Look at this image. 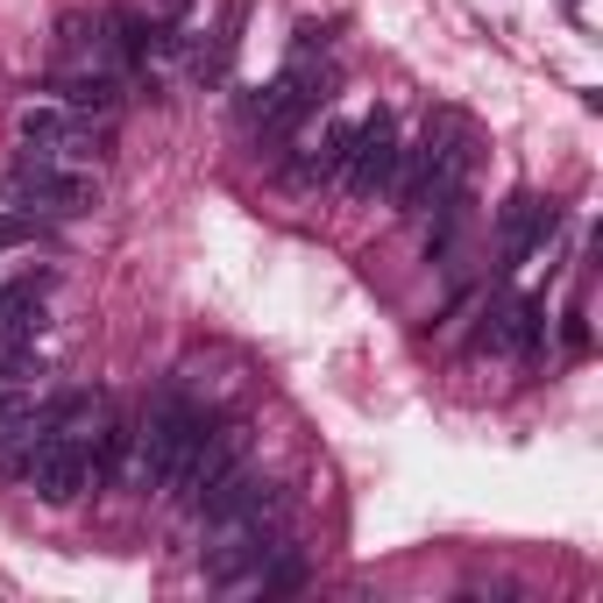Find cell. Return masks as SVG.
Instances as JSON below:
<instances>
[{
	"mask_svg": "<svg viewBox=\"0 0 603 603\" xmlns=\"http://www.w3.org/2000/svg\"><path fill=\"white\" fill-rule=\"evenodd\" d=\"M398 150H405V142H398V121L377 106L369 121H355L348 156H341L334 178L348 185V199H384V192H391V171H398Z\"/></svg>",
	"mask_w": 603,
	"mask_h": 603,
	"instance_id": "obj_4",
	"label": "cell"
},
{
	"mask_svg": "<svg viewBox=\"0 0 603 603\" xmlns=\"http://www.w3.org/2000/svg\"><path fill=\"white\" fill-rule=\"evenodd\" d=\"M43 377V355L29 341H0V384H36Z\"/></svg>",
	"mask_w": 603,
	"mask_h": 603,
	"instance_id": "obj_14",
	"label": "cell"
},
{
	"mask_svg": "<svg viewBox=\"0 0 603 603\" xmlns=\"http://www.w3.org/2000/svg\"><path fill=\"white\" fill-rule=\"evenodd\" d=\"M348 136H355L348 121L319 128V142H305V150L291 156V164H285V178H291V185H319V178H334V171H341V156H348Z\"/></svg>",
	"mask_w": 603,
	"mask_h": 603,
	"instance_id": "obj_10",
	"label": "cell"
},
{
	"mask_svg": "<svg viewBox=\"0 0 603 603\" xmlns=\"http://www.w3.org/2000/svg\"><path fill=\"white\" fill-rule=\"evenodd\" d=\"M29 241H43V221H36V213H0V256H8V249H29Z\"/></svg>",
	"mask_w": 603,
	"mask_h": 603,
	"instance_id": "obj_15",
	"label": "cell"
},
{
	"mask_svg": "<svg viewBox=\"0 0 603 603\" xmlns=\"http://www.w3.org/2000/svg\"><path fill=\"white\" fill-rule=\"evenodd\" d=\"M50 291H58V277H50V271H22V277H8V285H0V341H36Z\"/></svg>",
	"mask_w": 603,
	"mask_h": 603,
	"instance_id": "obj_7",
	"label": "cell"
},
{
	"mask_svg": "<svg viewBox=\"0 0 603 603\" xmlns=\"http://www.w3.org/2000/svg\"><path fill=\"white\" fill-rule=\"evenodd\" d=\"M128 454H136V426H100L92 434V482H128Z\"/></svg>",
	"mask_w": 603,
	"mask_h": 603,
	"instance_id": "obj_13",
	"label": "cell"
},
{
	"mask_svg": "<svg viewBox=\"0 0 603 603\" xmlns=\"http://www.w3.org/2000/svg\"><path fill=\"white\" fill-rule=\"evenodd\" d=\"M561 341H568L575 355L589 348V319H582V305H568V313H561Z\"/></svg>",
	"mask_w": 603,
	"mask_h": 603,
	"instance_id": "obj_16",
	"label": "cell"
},
{
	"mask_svg": "<svg viewBox=\"0 0 603 603\" xmlns=\"http://www.w3.org/2000/svg\"><path fill=\"white\" fill-rule=\"evenodd\" d=\"M199 434H206V412L185 405V398H164V405L150 412V419L136 426V454H128V482H136L142 498H164L171 482H178V468L192 462Z\"/></svg>",
	"mask_w": 603,
	"mask_h": 603,
	"instance_id": "obj_1",
	"label": "cell"
},
{
	"mask_svg": "<svg viewBox=\"0 0 603 603\" xmlns=\"http://www.w3.org/2000/svg\"><path fill=\"white\" fill-rule=\"evenodd\" d=\"M36 426H43V398L29 384H0V448L8 440H29Z\"/></svg>",
	"mask_w": 603,
	"mask_h": 603,
	"instance_id": "obj_12",
	"label": "cell"
},
{
	"mask_svg": "<svg viewBox=\"0 0 603 603\" xmlns=\"http://www.w3.org/2000/svg\"><path fill=\"white\" fill-rule=\"evenodd\" d=\"M561 227V213L547 206V199H532V192H512V206H504V271H518V263L540 249L547 235Z\"/></svg>",
	"mask_w": 603,
	"mask_h": 603,
	"instance_id": "obj_8",
	"label": "cell"
},
{
	"mask_svg": "<svg viewBox=\"0 0 603 603\" xmlns=\"http://www.w3.org/2000/svg\"><path fill=\"white\" fill-rule=\"evenodd\" d=\"M164 8V22H178V15H192V0H156Z\"/></svg>",
	"mask_w": 603,
	"mask_h": 603,
	"instance_id": "obj_17",
	"label": "cell"
},
{
	"mask_svg": "<svg viewBox=\"0 0 603 603\" xmlns=\"http://www.w3.org/2000/svg\"><path fill=\"white\" fill-rule=\"evenodd\" d=\"M15 128H22V142H29L36 156H58V164H72V156L100 150V136H92L78 114H64V106H29Z\"/></svg>",
	"mask_w": 603,
	"mask_h": 603,
	"instance_id": "obj_6",
	"label": "cell"
},
{
	"mask_svg": "<svg viewBox=\"0 0 603 603\" xmlns=\"http://www.w3.org/2000/svg\"><path fill=\"white\" fill-rule=\"evenodd\" d=\"M58 100L72 106V114H114V106H121V72H114V64L64 72V78H58Z\"/></svg>",
	"mask_w": 603,
	"mask_h": 603,
	"instance_id": "obj_9",
	"label": "cell"
},
{
	"mask_svg": "<svg viewBox=\"0 0 603 603\" xmlns=\"http://www.w3.org/2000/svg\"><path fill=\"white\" fill-rule=\"evenodd\" d=\"M241 462H249V426H241V419L213 426V419H206V434H199L192 462L178 468V482H171V490H178V504H185V512H199V504H206V498L221 490L227 476H235Z\"/></svg>",
	"mask_w": 603,
	"mask_h": 603,
	"instance_id": "obj_5",
	"label": "cell"
},
{
	"mask_svg": "<svg viewBox=\"0 0 603 603\" xmlns=\"http://www.w3.org/2000/svg\"><path fill=\"white\" fill-rule=\"evenodd\" d=\"M0 199L22 206V213H64V221H72V213L100 206V185H92V171H72V164H58V156L22 150V164L0 171Z\"/></svg>",
	"mask_w": 603,
	"mask_h": 603,
	"instance_id": "obj_2",
	"label": "cell"
},
{
	"mask_svg": "<svg viewBox=\"0 0 603 603\" xmlns=\"http://www.w3.org/2000/svg\"><path fill=\"white\" fill-rule=\"evenodd\" d=\"M22 476H29V490L43 504H72L92 482V440H72V434H58V426H36L29 454H22Z\"/></svg>",
	"mask_w": 603,
	"mask_h": 603,
	"instance_id": "obj_3",
	"label": "cell"
},
{
	"mask_svg": "<svg viewBox=\"0 0 603 603\" xmlns=\"http://www.w3.org/2000/svg\"><path fill=\"white\" fill-rule=\"evenodd\" d=\"M43 426H58V434H72V440H92L106 426V398L100 391H64L58 405H43Z\"/></svg>",
	"mask_w": 603,
	"mask_h": 603,
	"instance_id": "obj_11",
	"label": "cell"
}]
</instances>
